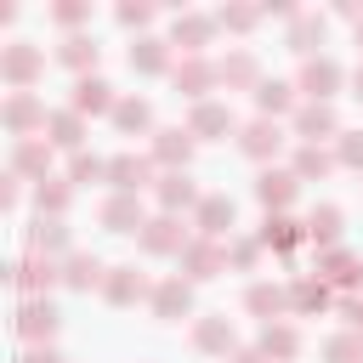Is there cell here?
<instances>
[{"label":"cell","instance_id":"2","mask_svg":"<svg viewBox=\"0 0 363 363\" xmlns=\"http://www.w3.org/2000/svg\"><path fill=\"white\" fill-rule=\"evenodd\" d=\"M34 119H45V113H40V102H34L28 91H17V96L6 102V125H11V130H28Z\"/></svg>","mask_w":363,"mask_h":363},{"label":"cell","instance_id":"19","mask_svg":"<svg viewBox=\"0 0 363 363\" xmlns=\"http://www.w3.org/2000/svg\"><path fill=\"white\" fill-rule=\"evenodd\" d=\"M284 102H289V85H278V79H272V85L261 91V108H284Z\"/></svg>","mask_w":363,"mask_h":363},{"label":"cell","instance_id":"17","mask_svg":"<svg viewBox=\"0 0 363 363\" xmlns=\"http://www.w3.org/2000/svg\"><path fill=\"white\" fill-rule=\"evenodd\" d=\"M261 199H289V176H261Z\"/></svg>","mask_w":363,"mask_h":363},{"label":"cell","instance_id":"15","mask_svg":"<svg viewBox=\"0 0 363 363\" xmlns=\"http://www.w3.org/2000/svg\"><path fill=\"white\" fill-rule=\"evenodd\" d=\"M113 119H119V125H147V102H119Z\"/></svg>","mask_w":363,"mask_h":363},{"label":"cell","instance_id":"9","mask_svg":"<svg viewBox=\"0 0 363 363\" xmlns=\"http://www.w3.org/2000/svg\"><path fill=\"white\" fill-rule=\"evenodd\" d=\"M45 244H51V250H57V244H68L62 221H40V227H34V250H45Z\"/></svg>","mask_w":363,"mask_h":363},{"label":"cell","instance_id":"12","mask_svg":"<svg viewBox=\"0 0 363 363\" xmlns=\"http://www.w3.org/2000/svg\"><path fill=\"white\" fill-rule=\"evenodd\" d=\"M45 159H51V153H45V147H34V142H23V147H17V170H45Z\"/></svg>","mask_w":363,"mask_h":363},{"label":"cell","instance_id":"20","mask_svg":"<svg viewBox=\"0 0 363 363\" xmlns=\"http://www.w3.org/2000/svg\"><path fill=\"white\" fill-rule=\"evenodd\" d=\"M62 199H68L62 187H40V204H51V210H62Z\"/></svg>","mask_w":363,"mask_h":363},{"label":"cell","instance_id":"7","mask_svg":"<svg viewBox=\"0 0 363 363\" xmlns=\"http://www.w3.org/2000/svg\"><path fill=\"white\" fill-rule=\"evenodd\" d=\"M102 221H108V227H113V233H125V227H130V221H136V204H130V199H113V204H108V210H102Z\"/></svg>","mask_w":363,"mask_h":363},{"label":"cell","instance_id":"11","mask_svg":"<svg viewBox=\"0 0 363 363\" xmlns=\"http://www.w3.org/2000/svg\"><path fill=\"white\" fill-rule=\"evenodd\" d=\"M51 130H57V142H62V147H74V142H79V119H74V113H57V119H51Z\"/></svg>","mask_w":363,"mask_h":363},{"label":"cell","instance_id":"18","mask_svg":"<svg viewBox=\"0 0 363 363\" xmlns=\"http://www.w3.org/2000/svg\"><path fill=\"white\" fill-rule=\"evenodd\" d=\"M306 85H312V91H318V85H335V68H329V62H312V68H306Z\"/></svg>","mask_w":363,"mask_h":363},{"label":"cell","instance_id":"14","mask_svg":"<svg viewBox=\"0 0 363 363\" xmlns=\"http://www.w3.org/2000/svg\"><path fill=\"white\" fill-rule=\"evenodd\" d=\"M130 62H136V68H159V62H164V57H159V40H142V51L130 45Z\"/></svg>","mask_w":363,"mask_h":363},{"label":"cell","instance_id":"13","mask_svg":"<svg viewBox=\"0 0 363 363\" xmlns=\"http://www.w3.org/2000/svg\"><path fill=\"white\" fill-rule=\"evenodd\" d=\"M113 182L119 187H142V164L136 159H113Z\"/></svg>","mask_w":363,"mask_h":363},{"label":"cell","instance_id":"1","mask_svg":"<svg viewBox=\"0 0 363 363\" xmlns=\"http://www.w3.org/2000/svg\"><path fill=\"white\" fill-rule=\"evenodd\" d=\"M34 74H40V51H34L28 40H11V45H6V79H11L17 91H23V85H28Z\"/></svg>","mask_w":363,"mask_h":363},{"label":"cell","instance_id":"5","mask_svg":"<svg viewBox=\"0 0 363 363\" xmlns=\"http://www.w3.org/2000/svg\"><path fill=\"white\" fill-rule=\"evenodd\" d=\"M62 62H68V68H85V62H96V40H85V34H74V40L62 45Z\"/></svg>","mask_w":363,"mask_h":363},{"label":"cell","instance_id":"16","mask_svg":"<svg viewBox=\"0 0 363 363\" xmlns=\"http://www.w3.org/2000/svg\"><path fill=\"white\" fill-rule=\"evenodd\" d=\"M244 147H250V153H267V147H278V130H267V125H255V130L244 136Z\"/></svg>","mask_w":363,"mask_h":363},{"label":"cell","instance_id":"6","mask_svg":"<svg viewBox=\"0 0 363 363\" xmlns=\"http://www.w3.org/2000/svg\"><path fill=\"white\" fill-rule=\"evenodd\" d=\"M17 284H23V289H40V284H51V261H40V255H28V261L17 267Z\"/></svg>","mask_w":363,"mask_h":363},{"label":"cell","instance_id":"8","mask_svg":"<svg viewBox=\"0 0 363 363\" xmlns=\"http://www.w3.org/2000/svg\"><path fill=\"white\" fill-rule=\"evenodd\" d=\"M96 272H102V267H96L91 255H74V261H68V284H79V289H91V284H96Z\"/></svg>","mask_w":363,"mask_h":363},{"label":"cell","instance_id":"4","mask_svg":"<svg viewBox=\"0 0 363 363\" xmlns=\"http://www.w3.org/2000/svg\"><path fill=\"white\" fill-rule=\"evenodd\" d=\"M113 96H108V85L102 79H79L74 85V108H108Z\"/></svg>","mask_w":363,"mask_h":363},{"label":"cell","instance_id":"3","mask_svg":"<svg viewBox=\"0 0 363 363\" xmlns=\"http://www.w3.org/2000/svg\"><path fill=\"white\" fill-rule=\"evenodd\" d=\"M17 329H23L28 340H34V335H51V329H57V312H51L45 301H28V306H23V323H17Z\"/></svg>","mask_w":363,"mask_h":363},{"label":"cell","instance_id":"10","mask_svg":"<svg viewBox=\"0 0 363 363\" xmlns=\"http://www.w3.org/2000/svg\"><path fill=\"white\" fill-rule=\"evenodd\" d=\"M108 295L113 301H130V295H142V278H130V267H119V278L108 284Z\"/></svg>","mask_w":363,"mask_h":363},{"label":"cell","instance_id":"21","mask_svg":"<svg viewBox=\"0 0 363 363\" xmlns=\"http://www.w3.org/2000/svg\"><path fill=\"white\" fill-rule=\"evenodd\" d=\"M23 363H62L57 352H23Z\"/></svg>","mask_w":363,"mask_h":363}]
</instances>
